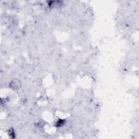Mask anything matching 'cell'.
Segmentation results:
<instances>
[{
  "label": "cell",
  "instance_id": "obj_1",
  "mask_svg": "<svg viewBox=\"0 0 139 139\" xmlns=\"http://www.w3.org/2000/svg\"><path fill=\"white\" fill-rule=\"evenodd\" d=\"M20 82L19 80H14L12 82L10 83V87L12 88L14 90H17L20 87Z\"/></svg>",
  "mask_w": 139,
  "mask_h": 139
}]
</instances>
